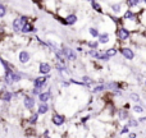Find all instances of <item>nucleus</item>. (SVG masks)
<instances>
[{
    "mask_svg": "<svg viewBox=\"0 0 146 138\" xmlns=\"http://www.w3.org/2000/svg\"><path fill=\"white\" fill-rule=\"evenodd\" d=\"M27 22V18L26 17H19L17 18V19H14V22H13V28H14V31H21V28H22V26L25 24V23Z\"/></svg>",
    "mask_w": 146,
    "mask_h": 138,
    "instance_id": "1",
    "label": "nucleus"
},
{
    "mask_svg": "<svg viewBox=\"0 0 146 138\" xmlns=\"http://www.w3.org/2000/svg\"><path fill=\"white\" fill-rule=\"evenodd\" d=\"M62 55L66 56V58L69 59V60H74V59L77 58L74 51H73L72 49H68V48H66V49H63V50H62Z\"/></svg>",
    "mask_w": 146,
    "mask_h": 138,
    "instance_id": "2",
    "label": "nucleus"
},
{
    "mask_svg": "<svg viewBox=\"0 0 146 138\" xmlns=\"http://www.w3.org/2000/svg\"><path fill=\"white\" fill-rule=\"evenodd\" d=\"M48 78H49V77H45V75H44V77L36 78L35 82H33V85H35V88H38V90H40V88L42 87L44 85H45V82L48 81Z\"/></svg>",
    "mask_w": 146,
    "mask_h": 138,
    "instance_id": "3",
    "label": "nucleus"
},
{
    "mask_svg": "<svg viewBox=\"0 0 146 138\" xmlns=\"http://www.w3.org/2000/svg\"><path fill=\"white\" fill-rule=\"evenodd\" d=\"M122 54H123V56L126 59H128V60H131V59L135 58V53L131 50V49H128V48H123V49H122Z\"/></svg>",
    "mask_w": 146,
    "mask_h": 138,
    "instance_id": "4",
    "label": "nucleus"
},
{
    "mask_svg": "<svg viewBox=\"0 0 146 138\" xmlns=\"http://www.w3.org/2000/svg\"><path fill=\"white\" fill-rule=\"evenodd\" d=\"M51 120H53V123L55 124V125H62V124H64V116L59 115V114H54Z\"/></svg>",
    "mask_w": 146,
    "mask_h": 138,
    "instance_id": "5",
    "label": "nucleus"
},
{
    "mask_svg": "<svg viewBox=\"0 0 146 138\" xmlns=\"http://www.w3.org/2000/svg\"><path fill=\"white\" fill-rule=\"evenodd\" d=\"M117 35H118V37L121 38V40H127V38L129 37V32L126 30V28H119Z\"/></svg>",
    "mask_w": 146,
    "mask_h": 138,
    "instance_id": "6",
    "label": "nucleus"
},
{
    "mask_svg": "<svg viewBox=\"0 0 146 138\" xmlns=\"http://www.w3.org/2000/svg\"><path fill=\"white\" fill-rule=\"evenodd\" d=\"M76 22H77V17H76L74 14L68 15V17H66V18H64V19H63V23H64V24H68V26L74 24Z\"/></svg>",
    "mask_w": 146,
    "mask_h": 138,
    "instance_id": "7",
    "label": "nucleus"
},
{
    "mask_svg": "<svg viewBox=\"0 0 146 138\" xmlns=\"http://www.w3.org/2000/svg\"><path fill=\"white\" fill-rule=\"evenodd\" d=\"M25 106L28 110L33 109V106H35V100H33L32 97H25Z\"/></svg>",
    "mask_w": 146,
    "mask_h": 138,
    "instance_id": "8",
    "label": "nucleus"
},
{
    "mask_svg": "<svg viewBox=\"0 0 146 138\" xmlns=\"http://www.w3.org/2000/svg\"><path fill=\"white\" fill-rule=\"evenodd\" d=\"M30 60V54L27 53V51H22V53L19 54V61L21 63H27V61Z\"/></svg>",
    "mask_w": 146,
    "mask_h": 138,
    "instance_id": "9",
    "label": "nucleus"
},
{
    "mask_svg": "<svg viewBox=\"0 0 146 138\" xmlns=\"http://www.w3.org/2000/svg\"><path fill=\"white\" fill-rule=\"evenodd\" d=\"M50 65H49L48 63H41L40 64V73H42V74H46V73L50 72Z\"/></svg>",
    "mask_w": 146,
    "mask_h": 138,
    "instance_id": "10",
    "label": "nucleus"
},
{
    "mask_svg": "<svg viewBox=\"0 0 146 138\" xmlns=\"http://www.w3.org/2000/svg\"><path fill=\"white\" fill-rule=\"evenodd\" d=\"M21 31H22L23 33H27V32H31V31H35V28H33L32 26L30 24V23H27V22H26L25 24L22 26V28H21Z\"/></svg>",
    "mask_w": 146,
    "mask_h": 138,
    "instance_id": "11",
    "label": "nucleus"
},
{
    "mask_svg": "<svg viewBox=\"0 0 146 138\" xmlns=\"http://www.w3.org/2000/svg\"><path fill=\"white\" fill-rule=\"evenodd\" d=\"M40 101L41 102H46V101L50 98V92H44V93H40Z\"/></svg>",
    "mask_w": 146,
    "mask_h": 138,
    "instance_id": "12",
    "label": "nucleus"
},
{
    "mask_svg": "<svg viewBox=\"0 0 146 138\" xmlns=\"http://www.w3.org/2000/svg\"><path fill=\"white\" fill-rule=\"evenodd\" d=\"M104 54L106 55V58H111V56H115L117 55V50H115V49H109V50H106Z\"/></svg>",
    "mask_w": 146,
    "mask_h": 138,
    "instance_id": "13",
    "label": "nucleus"
},
{
    "mask_svg": "<svg viewBox=\"0 0 146 138\" xmlns=\"http://www.w3.org/2000/svg\"><path fill=\"white\" fill-rule=\"evenodd\" d=\"M12 97H13V93L12 92H3L1 93V98L4 101H9Z\"/></svg>",
    "mask_w": 146,
    "mask_h": 138,
    "instance_id": "14",
    "label": "nucleus"
},
{
    "mask_svg": "<svg viewBox=\"0 0 146 138\" xmlns=\"http://www.w3.org/2000/svg\"><path fill=\"white\" fill-rule=\"evenodd\" d=\"M48 109H49V108H48V105H46L45 102L41 104L40 108H38V114H45L46 111H48Z\"/></svg>",
    "mask_w": 146,
    "mask_h": 138,
    "instance_id": "15",
    "label": "nucleus"
},
{
    "mask_svg": "<svg viewBox=\"0 0 146 138\" xmlns=\"http://www.w3.org/2000/svg\"><path fill=\"white\" fill-rule=\"evenodd\" d=\"M108 41H109V35L108 33H104V35L100 36V42L101 44H105V42H108Z\"/></svg>",
    "mask_w": 146,
    "mask_h": 138,
    "instance_id": "16",
    "label": "nucleus"
},
{
    "mask_svg": "<svg viewBox=\"0 0 146 138\" xmlns=\"http://www.w3.org/2000/svg\"><path fill=\"white\" fill-rule=\"evenodd\" d=\"M127 115H128V114H127V111L124 110V109H122V110L119 111V119H121V120H124V119L127 118Z\"/></svg>",
    "mask_w": 146,
    "mask_h": 138,
    "instance_id": "17",
    "label": "nucleus"
},
{
    "mask_svg": "<svg viewBox=\"0 0 146 138\" xmlns=\"http://www.w3.org/2000/svg\"><path fill=\"white\" fill-rule=\"evenodd\" d=\"M139 1L140 0H127V4H128V7H136Z\"/></svg>",
    "mask_w": 146,
    "mask_h": 138,
    "instance_id": "18",
    "label": "nucleus"
},
{
    "mask_svg": "<svg viewBox=\"0 0 146 138\" xmlns=\"http://www.w3.org/2000/svg\"><path fill=\"white\" fill-rule=\"evenodd\" d=\"M5 12H7V9H5V7L3 4H0V18H3L5 15Z\"/></svg>",
    "mask_w": 146,
    "mask_h": 138,
    "instance_id": "19",
    "label": "nucleus"
},
{
    "mask_svg": "<svg viewBox=\"0 0 146 138\" xmlns=\"http://www.w3.org/2000/svg\"><path fill=\"white\" fill-rule=\"evenodd\" d=\"M83 83H86V85L90 86V85H92V83H94V81L91 79L90 77H83Z\"/></svg>",
    "mask_w": 146,
    "mask_h": 138,
    "instance_id": "20",
    "label": "nucleus"
},
{
    "mask_svg": "<svg viewBox=\"0 0 146 138\" xmlns=\"http://www.w3.org/2000/svg\"><path fill=\"white\" fill-rule=\"evenodd\" d=\"M90 33L92 35V37H98L99 36V32H98L96 28H90Z\"/></svg>",
    "mask_w": 146,
    "mask_h": 138,
    "instance_id": "21",
    "label": "nucleus"
},
{
    "mask_svg": "<svg viewBox=\"0 0 146 138\" xmlns=\"http://www.w3.org/2000/svg\"><path fill=\"white\" fill-rule=\"evenodd\" d=\"M104 88H105V86L104 85H100V86H96L95 88H94V92H100V91H103Z\"/></svg>",
    "mask_w": 146,
    "mask_h": 138,
    "instance_id": "22",
    "label": "nucleus"
},
{
    "mask_svg": "<svg viewBox=\"0 0 146 138\" xmlns=\"http://www.w3.org/2000/svg\"><path fill=\"white\" fill-rule=\"evenodd\" d=\"M133 17H135V15L132 14L131 12H127L126 14H124V19H133Z\"/></svg>",
    "mask_w": 146,
    "mask_h": 138,
    "instance_id": "23",
    "label": "nucleus"
},
{
    "mask_svg": "<svg viewBox=\"0 0 146 138\" xmlns=\"http://www.w3.org/2000/svg\"><path fill=\"white\" fill-rule=\"evenodd\" d=\"M111 9H113L115 13H118L119 10H121V5H119V4H115V5H113V7H111Z\"/></svg>",
    "mask_w": 146,
    "mask_h": 138,
    "instance_id": "24",
    "label": "nucleus"
},
{
    "mask_svg": "<svg viewBox=\"0 0 146 138\" xmlns=\"http://www.w3.org/2000/svg\"><path fill=\"white\" fill-rule=\"evenodd\" d=\"M36 120H37V114H33V115L31 116V119H30V123H33V124H35Z\"/></svg>",
    "mask_w": 146,
    "mask_h": 138,
    "instance_id": "25",
    "label": "nucleus"
},
{
    "mask_svg": "<svg viewBox=\"0 0 146 138\" xmlns=\"http://www.w3.org/2000/svg\"><path fill=\"white\" fill-rule=\"evenodd\" d=\"M133 110L136 111V113H144V109H142L141 106H135Z\"/></svg>",
    "mask_w": 146,
    "mask_h": 138,
    "instance_id": "26",
    "label": "nucleus"
},
{
    "mask_svg": "<svg viewBox=\"0 0 146 138\" xmlns=\"http://www.w3.org/2000/svg\"><path fill=\"white\" fill-rule=\"evenodd\" d=\"M131 98H132L133 101H139V100H140L139 95H135V93H132V95H131Z\"/></svg>",
    "mask_w": 146,
    "mask_h": 138,
    "instance_id": "27",
    "label": "nucleus"
},
{
    "mask_svg": "<svg viewBox=\"0 0 146 138\" xmlns=\"http://www.w3.org/2000/svg\"><path fill=\"white\" fill-rule=\"evenodd\" d=\"M92 7H94V9H96L98 12H101V9H100V5L99 4H96V3H94L92 4Z\"/></svg>",
    "mask_w": 146,
    "mask_h": 138,
    "instance_id": "28",
    "label": "nucleus"
},
{
    "mask_svg": "<svg viewBox=\"0 0 146 138\" xmlns=\"http://www.w3.org/2000/svg\"><path fill=\"white\" fill-rule=\"evenodd\" d=\"M88 45H90L92 49H96V48H98V42H90Z\"/></svg>",
    "mask_w": 146,
    "mask_h": 138,
    "instance_id": "29",
    "label": "nucleus"
},
{
    "mask_svg": "<svg viewBox=\"0 0 146 138\" xmlns=\"http://www.w3.org/2000/svg\"><path fill=\"white\" fill-rule=\"evenodd\" d=\"M129 125L136 127V125H137V121H136V120H129Z\"/></svg>",
    "mask_w": 146,
    "mask_h": 138,
    "instance_id": "30",
    "label": "nucleus"
},
{
    "mask_svg": "<svg viewBox=\"0 0 146 138\" xmlns=\"http://www.w3.org/2000/svg\"><path fill=\"white\" fill-rule=\"evenodd\" d=\"M127 132H128V127H124V128H123V131H122V133H127Z\"/></svg>",
    "mask_w": 146,
    "mask_h": 138,
    "instance_id": "31",
    "label": "nucleus"
},
{
    "mask_svg": "<svg viewBox=\"0 0 146 138\" xmlns=\"http://www.w3.org/2000/svg\"><path fill=\"white\" fill-rule=\"evenodd\" d=\"M88 1H94V0H88Z\"/></svg>",
    "mask_w": 146,
    "mask_h": 138,
    "instance_id": "32",
    "label": "nucleus"
},
{
    "mask_svg": "<svg viewBox=\"0 0 146 138\" xmlns=\"http://www.w3.org/2000/svg\"><path fill=\"white\" fill-rule=\"evenodd\" d=\"M141 1H145V0H141Z\"/></svg>",
    "mask_w": 146,
    "mask_h": 138,
    "instance_id": "33",
    "label": "nucleus"
}]
</instances>
